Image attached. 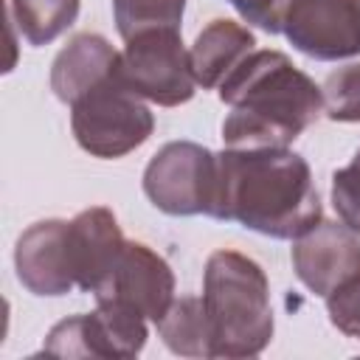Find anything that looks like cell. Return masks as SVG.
Instances as JSON below:
<instances>
[{
  "label": "cell",
  "instance_id": "14",
  "mask_svg": "<svg viewBox=\"0 0 360 360\" xmlns=\"http://www.w3.org/2000/svg\"><path fill=\"white\" fill-rule=\"evenodd\" d=\"M250 51H256V37L248 25L222 17L211 20L188 48L197 84L202 90H217Z\"/></svg>",
  "mask_w": 360,
  "mask_h": 360
},
{
  "label": "cell",
  "instance_id": "19",
  "mask_svg": "<svg viewBox=\"0 0 360 360\" xmlns=\"http://www.w3.org/2000/svg\"><path fill=\"white\" fill-rule=\"evenodd\" d=\"M326 315L338 332L360 340V273L326 295Z\"/></svg>",
  "mask_w": 360,
  "mask_h": 360
},
{
  "label": "cell",
  "instance_id": "11",
  "mask_svg": "<svg viewBox=\"0 0 360 360\" xmlns=\"http://www.w3.org/2000/svg\"><path fill=\"white\" fill-rule=\"evenodd\" d=\"M93 295L96 301H121L158 323L174 301V273L158 250L127 239L115 270Z\"/></svg>",
  "mask_w": 360,
  "mask_h": 360
},
{
  "label": "cell",
  "instance_id": "21",
  "mask_svg": "<svg viewBox=\"0 0 360 360\" xmlns=\"http://www.w3.org/2000/svg\"><path fill=\"white\" fill-rule=\"evenodd\" d=\"M239 17L267 34H278V20H281V8L284 0H228Z\"/></svg>",
  "mask_w": 360,
  "mask_h": 360
},
{
  "label": "cell",
  "instance_id": "23",
  "mask_svg": "<svg viewBox=\"0 0 360 360\" xmlns=\"http://www.w3.org/2000/svg\"><path fill=\"white\" fill-rule=\"evenodd\" d=\"M357 6H360V0H357Z\"/></svg>",
  "mask_w": 360,
  "mask_h": 360
},
{
  "label": "cell",
  "instance_id": "13",
  "mask_svg": "<svg viewBox=\"0 0 360 360\" xmlns=\"http://www.w3.org/2000/svg\"><path fill=\"white\" fill-rule=\"evenodd\" d=\"M121 51L110 45L107 37L82 31L68 39L51 65V90L62 104H73L84 90L104 82L118 70Z\"/></svg>",
  "mask_w": 360,
  "mask_h": 360
},
{
  "label": "cell",
  "instance_id": "5",
  "mask_svg": "<svg viewBox=\"0 0 360 360\" xmlns=\"http://www.w3.org/2000/svg\"><path fill=\"white\" fill-rule=\"evenodd\" d=\"M118 76L143 101L158 107H180L200 87L180 28H152L124 39Z\"/></svg>",
  "mask_w": 360,
  "mask_h": 360
},
{
  "label": "cell",
  "instance_id": "15",
  "mask_svg": "<svg viewBox=\"0 0 360 360\" xmlns=\"http://www.w3.org/2000/svg\"><path fill=\"white\" fill-rule=\"evenodd\" d=\"M166 349L180 357H214V332L202 295H180L155 323Z\"/></svg>",
  "mask_w": 360,
  "mask_h": 360
},
{
  "label": "cell",
  "instance_id": "20",
  "mask_svg": "<svg viewBox=\"0 0 360 360\" xmlns=\"http://www.w3.org/2000/svg\"><path fill=\"white\" fill-rule=\"evenodd\" d=\"M332 208L338 219L360 233V163H349L332 174Z\"/></svg>",
  "mask_w": 360,
  "mask_h": 360
},
{
  "label": "cell",
  "instance_id": "22",
  "mask_svg": "<svg viewBox=\"0 0 360 360\" xmlns=\"http://www.w3.org/2000/svg\"><path fill=\"white\" fill-rule=\"evenodd\" d=\"M354 163H360V149H357V152H354Z\"/></svg>",
  "mask_w": 360,
  "mask_h": 360
},
{
  "label": "cell",
  "instance_id": "1",
  "mask_svg": "<svg viewBox=\"0 0 360 360\" xmlns=\"http://www.w3.org/2000/svg\"><path fill=\"white\" fill-rule=\"evenodd\" d=\"M208 217L273 239H295L323 219L309 163L287 149H222Z\"/></svg>",
  "mask_w": 360,
  "mask_h": 360
},
{
  "label": "cell",
  "instance_id": "4",
  "mask_svg": "<svg viewBox=\"0 0 360 360\" xmlns=\"http://www.w3.org/2000/svg\"><path fill=\"white\" fill-rule=\"evenodd\" d=\"M70 129L87 155L115 160L149 141L155 132V115L115 70L70 104Z\"/></svg>",
  "mask_w": 360,
  "mask_h": 360
},
{
  "label": "cell",
  "instance_id": "18",
  "mask_svg": "<svg viewBox=\"0 0 360 360\" xmlns=\"http://www.w3.org/2000/svg\"><path fill=\"white\" fill-rule=\"evenodd\" d=\"M323 115L340 124H360V62H349L332 70L323 84Z\"/></svg>",
  "mask_w": 360,
  "mask_h": 360
},
{
  "label": "cell",
  "instance_id": "2",
  "mask_svg": "<svg viewBox=\"0 0 360 360\" xmlns=\"http://www.w3.org/2000/svg\"><path fill=\"white\" fill-rule=\"evenodd\" d=\"M231 112L222 121L225 149H287L323 115L321 87L281 51H250L217 87Z\"/></svg>",
  "mask_w": 360,
  "mask_h": 360
},
{
  "label": "cell",
  "instance_id": "3",
  "mask_svg": "<svg viewBox=\"0 0 360 360\" xmlns=\"http://www.w3.org/2000/svg\"><path fill=\"white\" fill-rule=\"evenodd\" d=\"M202 304L214 332V357H256L270 346L276 326L270 281L250 256L214 250L202 270Z\"/></svg>",
  "mask_w": 360,
  "mask_h": 360
},
{
  "label": "cell",
  "instance_id": "8",
  "mask_svg": "<svg viewBox=\"0 0 360 360\" xmlns=\"http://www.w3.org/2000/svg\"><path fill=\"white\" fill-rule=\"evenodd\" d=\"M278 34L309 59L338 62L360 53L357 0H284Z\"/></svg>",
  "mask_w": 360,
  "mask_h": 360
},
{
  "label": "cell",
  "instance_id": "9",
  "mask_svg": "<svg viewBox=\"0 0 360 360\" xmlns=\"http://www.w3.org/2000/svg\"><path fill=\"white\" fill-rule=\"evenodd\" d=\"M14 270L31 295L59 298L76 287L70 219H39L14 245Z\"/></svg>",
  "mask_w": 360,
  "mask_h": 360
},
{
  "label": "cell",
  "instance_id": "12",
  "mask_svg": "<svg viewBox=\"0 0 360 360\" xmlns=\"http://www.w3.org/2000/svg\"><path fill=\"white\" fill-rule=\"evenodd\" d=\"M70 242H73L76 287L84 292L101 290V284L115 270L121 250L127 245L115 214L104 205L79 211L70 219Z\"/></svg>",
  "mask_w": 360,
  "mask_h": 360
},
{
  "label": "cell",
  "instance_id": "16",
  "mask_svg": "<svg viewBox=\"0 0 360 360\" xmlns=\"http://www.w3.org/2000/svg\"><path fill=\"white\" fill-rule=\"evenodd\" d=\"M82 0H8V17L34 48L62 37L79 17Z\"/></svg>",
  "mask_w": 360,
  "mask_h": 360
},
{
  "label": "cell",
  "instance_id": "10",
  "mask_svg": "<svg viewBox=\"0 0 360 360\" xmlns=\"http://www.w3.org/2000/svg\"><path fill=\"white\" fill-rule=\"evenodd\" d=\"M295 278L315 295L326 298L343 281L360 273V233L343 222L318 219L309 231L292 239Z\"/></svg>",
  "mask_w": 360,
  "mask_h": 360
},
{
  "label": "cell",
  "instance_id": "17",
  "mask_svg": "<svg viewBox=\"0 0 360 360\" xmlns=\"http://www.w3.org/2000/svg\"><path fill=\"white\" fill-rule=\"evenodd\" d=\"M186 0H112V17L121 39L152 28H180Z\"/></svg>",
  "mask_w": 360,
  "mask_h": 360
},
{
  "label": "cell",
  "instance_id": "7",
  "mask_svg": "<svg viewBox=\"0 0 360 360\" xmlns=\"http://www.w3.org/2000/svg\"><path fill=\"white\" fill-rule=\"evenodd\" d=\"M146 318L121 301H96L93 312L59 321L42 343L56 357H138L146 346Z\"/></svg>",
  "mask_w": 360,
  "mask_h": 360
},
{
  "label": "cell",
  "instance_id": "6",
  "mask_svg": "<svg viewBox=\"0 0 360 360\" xmlns=\"http://www.w3.org/2000/svg\"><path fill=\"white\" fill-rule=\"evenodd\" d=\"M217 152L194 141L163 143L143 169V194L169 217H194L211 208Z\"/></svg>",
  "mask_w": 360,
  "mask_h": 360
}]
</instances>
